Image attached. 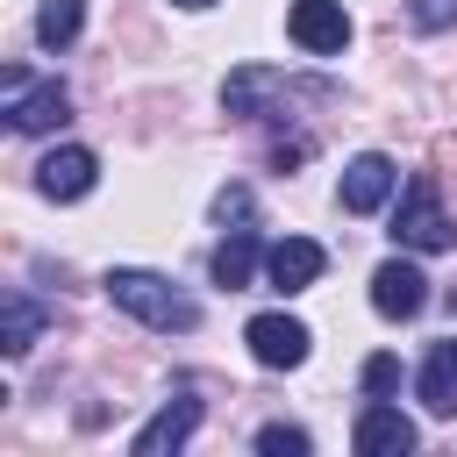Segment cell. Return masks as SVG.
Returning <instances> with one entry per match:
<instances>
[{
    "label": "cell",
    "instance_id": "cell-10",
    "mask_svg": "<svg viewBox=\"0 0 457 457\" xmlns=\"http://www.w3.org/2000/svg\"><path fill=\"white\" fill-rule=\"evenodd\" d=\"M93 179H100V157H93L86 143H64V150H50V157L36 164V193H43V200H86Z\"/></svg>",
    "mask_w": 457,
    "mask_h": 457
},
{
    "label": "cell",
    "instance_id": "cell-7",
    "mask_svg": "<svg viewBox=\"0 0 457 457\" xmlns=\"http://www.w3.org/2000/svg\"><path fill=\"white\" fill-rule=\"evenodd\" d=\"M243 343H250V357H257L264 371H293L314 336H307V321H293V314H250Z\"/></svg>",
    "mask_w": 457,
    "mask_h": 457
},
{
    "label": "cell",
    "instance_id": "cell-6",
    "mask_svg": "<svg viewBox=\"0 0 457 457\" xmlns=\"http://www.w3.org/2000/svg\"><path fill=\"white\" fill-rule=\"evenodd\" d=\"M371 307H378L386 321H414V314L428 307V271L407 264V257H386V264L371 271Z\"/></svg>",
    "mask_w": 457,
    "mask_h": 457
},
{
    "label": "cell",
    "instance_id": "cell-17",
    "mask_svg": "<svg viewBox=\"0 0 457 457\" xmlns=\"http://www.w3.org/2000/svg\"><path fill=\"white\" fill-rule=\"evenodd\" d=\"M214 221H221V228H257V200H250V186H221V193H214Z\"/></svg>",
    "mask_w": 457,
    "mask_h": 457
},
{
    "label": "cell",
    "instance_id": "cell-13",
    "mask_svg": "<svg viewBox=\"0 0 457 457\" xmlns=\"http://www.w3.org/2000/svg\"><path fill=\"white\" fill-rule=\"evenodd\" d=\"M414 393H421V407H428L436 421H457V336L428 343V364H421Z\"/></svg>",
    "mask_w": 457,
    "mask_h": 457
},
{
    "label": "cell",
    "instance_id": "cell-8",
    "mask_svg": "<svg viewBox=\"0 0 457 457\" xmlns=\"http://www.w3.org/2000/svg\"><path fill=\"white\" fill-rule=\"evenodd\" d=\"M321 271H328V250H321L314 236H278V243L264 250V278H271V293H307Z\"/></svg>",
    "mask_w": 457,
    "mask_h": 457
},
{
    "label": "cell",
    "instance_id": "cell-16",
    "mask_svg": "<svg viewBox=\"0 0 457 457\" xmlns=\"http://www.w3.org/2000/svg\"><path fill=\"white\" fill-rule=\"evenodd\" d=\"M79 29H86V0H43L36 7V43L43 50H71Z\"/></svg>",
    "mask_w": 457,
    "mask_h": 457
},
{
    "label": "cell",
    "instance_id": "cell-3",
    "mask_svg": "<svg viewBox=\"0 0 457 457\" xmlns=\"http://www.w3.org/2000/svg\"><path fill=\"white\" fill-rule=\"evenodd\" d=\"M271 93H293V100H321L328 86H321V79H286V71L243 64V71H228V86H221V114H236V121H257Z\"/></svg>",
    "mask_w": 457,
    "mask_h": 457
},
{
    "label": "cell",
    "instance_id": "cell-2",
    "mask_svg": "<svg viewBox=\"0 0 457 457\" xmlns=\"http://www.w3.org/2000/svg\"><path fill=\"white\" fill-rule=\"evenodd\" d=\"M393 243H400V250H450V243H457V228H450L428 171L407 179V193H400V207H393Z\"/></svg>",
    "mask_w": 457,
    "mask_h": 457
},
{
    "label": "cell",
    "instance_id": "cell-15",
    "mask_svg": "<svg viewBox=\"0 0 457 457\" xmlns=\"http://www.w3.org/2000/svg\"><path fill=\"white\" fill-rule=\"evenodd\" d=\"M43 321H50L43 300H29V293L14 286V293L0 300V350H7V357H29V343L43 336Z\"/></svg>",
    "mask_w": 457,
    "mask_h": 457
},
{
    "label": "cell",
    "instance_id": "cell-18",
    "mask_svg": "<svg viewBox=\"0 0 457 457\" xmlns=\"http://www.w3.org/2000/svg\"><path fill=\"white\" fill-rule=\"evenodd\" d=\"M257 450H264V457H307L314 443H307V428H293V421H264V428H257Z\"/></svg>",
    "mask_w": 457,
    "mask_h": 457
},
{
    "label": "cell",
    "instance_id": "cell-12",
    "mask_svg": "<svg viewBox=\"0 0 457 457\" xmlns=\"http://www.w3.org/2000/svg\"><path fill=\"white\" fill-rule=\"evenodd\" d=\"M57 121H71V93H64L57 79L7 93V129H14V136H43V129H57Z\"/></svg>",
    "mask_w": 457,
    "mask_h": 457
},
{
    "label": "cell",
    "instance_id": "cell-14",
    "mask_svg": "<svg viewBox=\"0 0 457 457\" xmlns=\"http://www.w3.org/2000/svg\"><path fill=\"white\" fill-rule=\"evenodd\" d=\"M257 264H264V243H257V228H228V236H221V250H214V286L243 293Z\"/></svg>",
    "mask_w": 457,
    "mask_h": 457
},
{
    "label": "cell",
    "instance_id": "cell-20",
    "mask_svg": "<svg viewBox=\"0 0 457 457\" xmlns=\"http://www.w3.org/2000/svg\"><path fill=\"white\" fill-rule=\"evenodd\" d=\"M407 21H414L421 36H436V29H457V0H407Z\"/></svg>",
    "mask_w": 457,
    "mask_h": 457
},
{
    "label": "cell",
    "instance_id": "cell-9",
    "mask_svg": "<svg viewBox=\"0 0 457 457\" xmlns=\"http://www.w3.org/2000/svg\"><path fill=\"white\" fill-rule=\"evenodd\" d=\"M193 428H200V400L179 386V393H171V400H164V407L129 436V450H136V457H164V450H186V436H193Z\"/></svg>",
    "mask_w": 457,
    "mask_h": 457
},
{
    "label": "cell",
    "instance_id": "cell-4",
    "mask_svg": "<svg viewBox=\"0 0 457 457\" xmlns=\"http://www.w3.org/2000/svg\"><path fill=\"white\" fill-rule=\"evenodd\" d=\"M286 36H293L307 57H343V43H350V14H343V0H293Z\"/></svg>",
    "mask_w": 457,
    "mask_h": 457
},
{
    "label": "cell",
    "instance_id": "cell-1",
    "mask_svg": "<svg viewBox=\"0 0 457 457\" xmlns=\"http://www.w3.org/2000/svg\"><path fill=\"white\" fill-rule=\"evenodd\" d=\"M107 300H114L121 314H136L143 328H164V336H171V328H179V336L200 328V300H186L164 271H143V264H114V271H107Z\"/></svg>",
    "mask_w": 457,
    "mask_h": 457
},
{
    "label": "cell",
    "instance_id": "cell-11",
    "mask_svg": "<svg viewBox=\"0 0 457 457\" xmlns=\"http://www.w3.org/2000/svg\"><path fill=\"white\" fill-rule=\"evenodd\" d=\"M350 443H357V457H407L414 443H421V428L400 414V407H386V400H371L364 414H357V428H350Z\"/></svg>",
    "mask_w": 457,
    "mask_h": 457
},
{
    "label": "cell",
    "instance_id": "cell-5",
    "mask_svg": "<svg viewBox=\"0 0 457 457\" xmlns=\"http://www.w3.org/2000/svg\"><path fill=\"white\" fill-rule=\"evenodd\" d=\"M393 186H400L393 157H386V150H364V157H350V164H343L336 200H343V214H378V207L393 200Z\"/></svg>",
    "mask_w": 457,
    "mask_h": 457
},
{
    "label": "cell",
    "instance_id": "cell-19",
    "mask_svg": "<svg viewBox=\"0 0 457 457\" xmlns=\"http://www.w3.org/2000/svg\"><path fill=\"white\" fill-rule=\"evenodd\" d=\"M364 393H371V400H393V393H400V357H386V350L364 357Z\"/></svg>",
    "mask_w": 457,
    "mask_h": 457
},
{
    "label": "cell",
    "instance_id": "cell-21",
    "mask_svg": "<svg viewBox=\"0 0 457 457\" xmlns=\"http://www.w3.org/2000/svg\"><path fill=\"white\" fill-rule=\"evenodd\" d=\"M179 7H214V0H179Z\"/></svg>",
    "mask_w": 457,
    "mask_h": 457
}]
</instances>
